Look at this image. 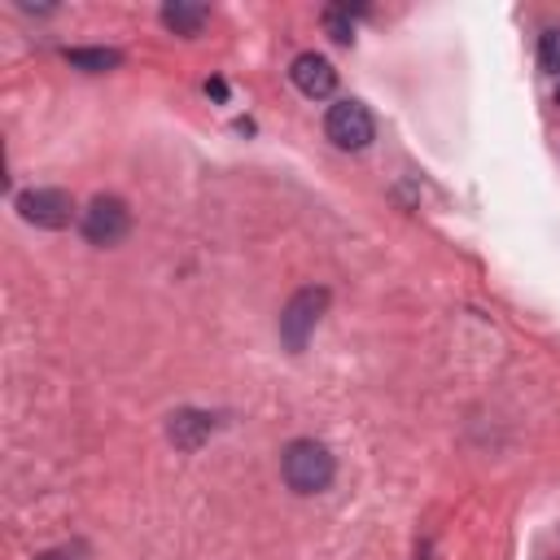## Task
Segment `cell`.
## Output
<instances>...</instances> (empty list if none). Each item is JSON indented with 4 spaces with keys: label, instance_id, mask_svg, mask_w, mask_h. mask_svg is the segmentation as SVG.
Returning <instances> with one entry per match:
<instances>
[{
    "label": "cell",
    "instance_id": "1",
    "mask_svg": "<svg viewBox=\"0 0 560 560\" xmlns=\"http://www.w3.org/2000/svg\"><path fill=\"white\" fill-rule=\"evenodd\" d=\"M280 472H284L289 490H298V494H315V490H324V486L332 481L337 468H332L328 446H319V442H311V438H298V442L284 446Z\"/></svg>",
    "mask_w": 560,
    "mask_h": 560
},
{
    "label": "cell",
    "instance_id": "2",
    "mask_svg": "<svg viewBox=\"0 0 560 560\" xmlns=\"http://www.w3.org/2000/svg\"><path fill=\"white\" fill-rule=\"evenodd\" d=\"M324 306H328V289H298V293L289 298V306H284V315H280V337H284L289 350H302V346H306V337L315 332Z\"/></svg>",
    "mask_w": 560,
    "mask_h": 560
},
{
    "label": "cell",
    "instance_id": "3",
    "mask_svg": "<svg viewBox=\"0 0 560 560\" xmlns=\"http://www.w3.org/2000/svg\"><path fill=\"white\" fill-rule=\"evenodd\" d=\"M324 131H328V140L337 149H363L372 140L376 122H372V114H368L363 101H337L328 109V118H324Z\"/></svg>",
    "mask_w": 560,
    "mask_h": 560
},
{
    "label": "cell",
    "instance_id": "4",
    "mask_svg": "<svg viewBox=\"0 0 560 560\" xmlns=\"http://www.w3.org/2000/svg\"><path fill=\"white\" fill-rule=\"evenodd\" d=\"M131 228V214L118 197H96L88 210H83V236L92 245H118Z\"/></svg>",
    "mask_w": 560,
    "mask_h": 560
},
{
    "label": "cell",
    "instance_id": "5",
    "mask_svg": "<svg viewBox=\"0 0 560 560\" xmlns=\"http://www.w3.org/2000/svg\"><path fill=\"white\" fill-rule=\"evenodd\" d=\"M18 210H22V219L35 223V228H66L74 201H70V192H61V188H31V192L18 197Z\"/></svg>",
    "mask_w": 560,
    "mask_h": 560
},
{
    "label": "cell",
    "instance_id": "6",
    "mask_svg": "<svg viewBox=\"0 0 560 560\" xmlns=\"http://www.w3.org/2000/svg\"><path fill=\"white\" fill-rule=\"evenodd\" d=\"M289 79H293V88H298L302 96H311V101H319V96H328V92L337 88V70H332V61L319 57V52H298L293 66H289Z\"/></svg>",
    "mask_w": 560,
    "mask_h": 560
},
{
    "label": "cell",
    "instance_id": "7",
    "mask_svg": "<svg viewBox=\"0 0 560 560\" xmlns=\"http://www.w3.org/2000/svg\"><path fill=\"white\" fill-rule=\"evenodd\" d=\"M210 429H214V420H210L206 411H175L171 424H166V433H171V442H175L179 451H197V446L210 438Z\"/></svg>",
    "mask_w": 560,
    "mask_h": 560
},
{
    "label": "cell",
    "instance_id": "8",
    "mask_svg": "<svg viewBox=\"0 0 560 560\" xmlns=\"http://www.w3.org/2000/svg\"><path fill=\"white\" fill-rule=\"evenodd\" d=\"M162 22H166L175 35H197V31L206 26V9H201V4H184V0H175V4L162 9Z\"/></svg>",
    "mask_w": 560,
    "mask_h": 560
},
{
    "label": "cell",
    "instance_id": "9",
    "mask_svg": "<svg viewBox=\"0 0 560 560\" xmlns=\"http://www.w3.org/2000/svg\"><path fill=\"white\" fill-rule=\"evenodd\" d=\"M66 61L83 66V70H109V66H118V52H109V48H66Z\"/></svg>",
    "mask_w": 560,
    "mask_h": 560
},
{
    "label": "cell",
    "instance_id": "10",
    "mask_svg": "<svg viewBox=\"0 0 560 560\" xmlns=\"http://www.w3.org/2000/svg\"><path fill=\"white\" fill-rule=\"evenodd\" d=\"M324 26H328V35H332L337 44H350V39H354V22H350L346 9H328V13H324Z\"/></svg>",
    "mask_w": 560,
    "mask_h": 560
},
{
    "label": "cell",
    "instance_id": "11",
    "mask_svg": "<svg viewBox=\"0 0 560 560\" xmlns=\"http://www.w3.org/2000/svg\"><path fill=\"white\" fill-rule=\"evenodd\" d=\"M538 61H542V70L560 74V31H542V39H538Z\"/></svg>",
    "mask_w": 560,
    "mask_h": 560
},
{
    "label": "cell",
    "instance_id": "12",
    "mask_svg": "<svg viewBox=\"0 0 560 560\" xmlns=\"http://www.w3.org/2000/svg\"><path fill=\"white\" fill-rule=\"evenodd\" d=\"M35 560H83V556H74L70 547H61V551H44V556H35Z\"/></svg>",
    "mask_w": 560,
    "mask_h": 560
},
{
    "label": "cell",
    "instance_id": "13",
    "mask_svg": "<svg viewBox=\"0 0 560 560\" xmlns=\"http://www.w3.org/2000/svg\"><path fill=\"white\" fill-rule=\"evenodd\" d=\"M556 101H560V83H556Z\"/></svg>",
    "mask_w": 560,
    "mask_h": 560
}]
</instances>
